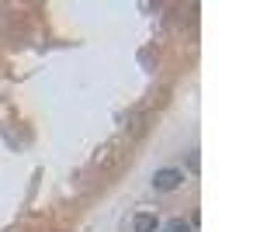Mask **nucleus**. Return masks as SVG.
I'll return each instance as SVG.
<instances>
[{
    "instance_id": "f257e3e1",
    "label": "nucleus",
    "mask_w": 260,
    "mask_h": 232,
    "mask_svg": "<svg viewBox=\"0 0 260 232\" xmlns=\"http://www.w3.org/2000/svg\"><path fill=\"white\" fill-rule=\"evenodd\" d=\"M180 180H184V174L174 170V167H167V170H156V174H153V187H156V191H177Z\"/></svg>"
},
{
    "instance_id": "f03ea898",
    "label": "nucleus",
    "mask_w": 260,
    "mask_h": 232,
    "mask_svg": "<svg viewBox=\"0 0 260 232\" xmlns=\"http://www.w3.org/2000/svg\"><path fill=\"white\" fill-rule=\"evenodd\" d=\"M132 229L136 232H156L160 229V218H156V212H139L132 218Z\"/></svg>"
},
{
    "instance_id": "7ed1b4c3",
    "label": "nucleus",
    "mask_w": 260,
    "mask_h": 232,
    "mask_svg": "<svg viewBox=\"0 0 260 232\" xmlns=\"http://www.w3.org/2000/svg\"><path fill=\"white\" fill-rule=\"evenodd\" d=\"M163 232H194V222H187V218H170Z\"/></svg>"
}]
</instances>
